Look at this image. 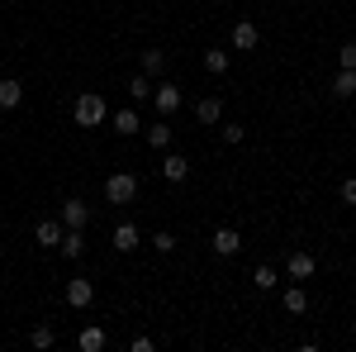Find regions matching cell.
<instances>
[{"label": "cell", "mask_w": 356, "mask_h": 352, "mask_svg": "<svg viewBox=\"0 0 356 352\" xmlns=\"http://www.w3.org/2000/svg\"><path fill=\"white\" fill-rule=\"evenodd\" d=\"M72 114H76V129H100V124L110 119V100H105L100 91H81L76 105H72Z\"/></svg>", "instance_id": "cell-1"}, {"label": "cell", "mask_w": 356, "mask_h": 352, "mask_svg": "<svg viewBox=\"0 0 356 352\" xmlns=\"http://www.w3.org/2000/svg\"><path fill=\"white\" fill-rule=\"evenodd\" d=\"M134 195H138L134 171H114L110 181H105V200H110V205H134Z\"/></svg>", "instance_id": "cell-2"}, {"label": "cell", "mask_w": 356, "mask_h": 352, "mask_svg": "<svg viewBox=\"0 0 356 352\" xmlns=\"http://www.w3.org/2000/svg\"><path fill=\"white\" fill-rule=\"evenodd\" d=\"M186 105V95H181V86L176 82H152V109H157V114H176V109Z\"/></svg>", "instance_id": "cell-3"}, {"label": "cell", "mask_w": 356, "mask_h": 352, "mask_svg": "<svg viewBox=\"0 0 356 352\" xmlns=\"http://www.w3.org/2000/svg\"><path fill=\"white\" fill-rule=\"evenodd\" d=\"M318 271V262H314V252H304V247H295L290 257H285V281H309Z\"/></svg>", "instance_id": "cell-4"}, {"label": "cell", "mask_w": 356, "mask_h": 352, "mask_svg": "<svg viewBox=\"0 0 356 352\" xmlns=\"http://www.w3.org/2000/svg\"><path fill=\"white\" fill-rule=\"evenodd\" d=\"M228 43H233V53H252V48L261 43V29L252 24V20H238V24H233V38H228Z\"/></svg>", "instance_id": "cell-5"}, {"label": "cell", "mask_w": 356, "mask_h": 352, "mask_svg": "<svg viewBox=\"0 0 356 352\" xmlns=\"http://www.w3.org/2000/svg\"><path fill=\"white\" fill-rule=\"evenodd\" d=\"M209 247H214L219 257H238V252H243V234H238V229H214Z\"/></svg>", "instance_id": "cell-6"}, {"label": "cell", "mask_w": 356, "mask_h": 352, "mask_svg": "<svg viewBox=\"0 0 356 352\" xmlns=\"http://www.w3.org/2000/svg\"><path fill=\"white\" fill-rule=\"evenodd\" d=\"M162 176L171 181V186H181V181L191 176V158H186V153H166L162 158Z\"/></svg>", "instance_id": "cell-7"}, {"label": "cell", "mask_w": 356, "mask_h": 352, "mask_svg": "<svg viewBox=\"0 0 356 352\" xmlns=\"http://www.w3.org/2000/svg\"><path fill=\"white\" fill-rule=\"evenodd\" d=\"M62 296H67V305H72V309H90V300H95V286L76 276V281H67V291H62Z\"/></svg>", "instance_id": "cell-8"}, {"label": "cell", "mask_w": 356, "mask_h": 352, "mask_svg": "<svg viewBox=\"0 0 356 352\" xmlns=\"http://www.w3.org/2000/svg\"><path fill=\"white\" fill-rule=\"evenodd\" d=\"M62 234H67V224H62V219H38V229H33L38 247H57V243H62Z\"/></svg>", "instance_id": "cell-9"}, {"label": "cell", "mask_w": 356, "mask_h": 352, "mask_svg": "<svg viewBox=\"0 0 356 352\" xmlns=\"http://www.w3.org/2000/svg\"><path fill=\"white\" fill-rule=\"evenodd\" d=\"M105 343H110V333H105L100 324H86L81 333H76V348L81 352H105Z\"/></svg>", "instance_id": "cell-10"}, {"label": "cell", "mask_w": 356, "mask_h": 352, "mask_svg": "<svg viewBox=\"0 0 356 352\" xmlns=\"http://www.w3.org/2000/svg\"><path fill=\"white\" fill-rule=\"evenodd\" d=\"M138 72H143V77H152V82H162V72H166V53H162V48H147V53L138 57Z\"/></svg>", "instance_id": "cell-11"}, {"label": "cell", "mask_w": 356, "mask_h": 352, "mask_svg": "<svg viewBox=\"0 0 356 352\" xmlns=\"http://www.w3.org/2000/svg\"><path fill=\"white\" fill-rule=\"evenodd\" d=\"M195 119H200V124H219L223 119V100L219 95H200V100H195Z\"/></svg>", "instance_id": "cell-12"}, {"label": "cell", "mask_w": 356, "mask_h": 352, "mask_svg": "<svg viewBox=\"0 0 356 352\" xmlns=\"http://www.w3.org/2000/svg\"><path fill=\"white\" fill-rule=\"evenodd\" d=\"M280 305H285L290 314H304V309H309V291H304V281H290L285 296H280Z\"/></svg>", "instance_id": "cell-13"}, {"label": "cell", "mask_w": 356, "mask_h": 352, "mask_svg": "<svg viewBox=\"0 0 356 352\" xmlns=\"http://www.w3.org/2000/svg\"><path fill=\"white\" fill-rule=\"evenodd\" d=\"M57 219H62L67 229H86V219H90V210H86L81 200H67V205L57 210Z\"/></svg>", "instance_id": "cell-14"}, {"label": "cell", "mask_w": 356, "mask_h": 352, "mask_svg": "<svg viewBox=\"0 0 356 352\" xmlns=\"http://www.w3.org/2000/svg\"><path fill=\"white\" fill-rule=\"evenodd\" d=\"M138 243H143L138 224H119V229H114V252H134Z\"/></svg>", "instance_id": "cell-15"}, {"label": "cell", "mask_w": 356, "mask_h": 352, "mask_svg": "<svg viewBox=\"0 0 356 352\" xmlns=\"http://www.w3.org/2000/svg\"><path fill=\"white\" fill-rule=\"evenodd\" d=\"M57 252L76 262V257L86 252V234H81V229H67V234H62V243H57Z\"/></svg>", "instance_id": "cell-16"}, {"label": "cell", "mask_w": 356, "mask_h": 352, "mask_svg": "<svg viewBox=\"0 0 356 352\" xmlns=\"http://www.w3.org/2000/svg\"><path fill=\"white\" fill-rule=\"evenodd\" d=\"M228 62H233L228 48H204V72H209V77H223V72H228Z\"/></svg>", "instance_id": "cell-17"}, {"label": "cell", "mask_w": 356, "mask_h": 352, "mask_svg": "<svg viewBox=\"0 0 356 352\" xmlns=\"http://www.w3.org/2000/svg\"><path fill=\"white\" fill-rule=\"evenodd\" d=\"M19 100H24V86L15 77H0V109H15Z\"/></svg>", "instance_id": "cell-18"}, {"label": "cell", "mask_w": 356, "mask_h": 352, "mask_svg": "<svg viewBox=\"0 0 356 352\" xmlns=\"http://www.w3.org/2000/svg\"><path fill=\"white\" fill-rule=\"evenodd\" d=\"M332 91H337L342 100H352V95H356V67H337V77H332Z\"/></svg>", "instance_id": "cell-19"}, {"label": "cell", "mask_w": 356, "mask_h": 352, "mask_svg": "<svg viewBox=\"0 0 356 352\" xmlns=\"http://www.w3.org/2000/svg\"><path fill=\"white\" fill-rule=\"evenodd\" d=\"M143 134H147V143H152L157 153H166V148H171V124H166V119H157V124H147Z\"/></svg>", "instance_id": "cell-20"}, {"label": "cell", "mask_w": 356, "mask_h": 352, "mask_svg": "<svg viewBox=\"0 0 356 352\" xmlns=\"http://www.w3.org/2000/svg\"><path fill=\"white\" fill-rule=\"evenodd\" d=\"M114 134H143L138 109H114Z\"/></svg>", "instance_id": "cell-21"}, {"label": "cell", "mask_w": 356, "mask_h": 352, "mask_svg": "<svg viewBox=\"0 0 356 352\" xmlns=\"http://www.w3.org/2000/svg\"><path fill=\"white\" fill-rule=\"evenodd\" d=\"M124 91H129V100H138V105H143V100H152V77H143V72H138V77H129V86H124Z\"/></svg>", "instance_id": "cell-22"}, {"label": "cell", "mask_w": 356, "mask_h": 352, "mask_svg": "<svg viewBox=\"0 0 356 352\" xmlns=\"http://www.w3.org/2000/svg\"><path fill=\"white\" fill-rule=\"evenodd\" d=\"M252 286H257V291H275V286H280V271L261 262V267L252 271Z\"/></svg>", "instance_id": "cell-23"}, {"label": "cell", "mask_w": 356, "mask_h": 352, "mask_svg": "<svg viewBox=\"0 0 356 352\" xmlns=\"http://www.w3.org/2000/svg\"><path fill=\"white\" fill-rule=\"evenodd\" d=\"M29 343H33V348H38V352H48V348H53V343H57L53 324H38V328H33V333H29Z\"/></svg>", "instance_id": "cell-24"}, {"label": "cell", "mask_w": 356, "mask_h": 352, "mask_svg": "<svg viewBox=\"0 0 356 352\" xmlns=\"http://www.w3.org/2000/svg\"><path fill=\"white\" fill-rule=\"evenodd\" d=\"M219 138L228 143V148H238V143L247 138V129H243V124H223V119H219Z\"/></svg>", "instance_id": "cell-25"}, {"label": "cell", "mask_w": 356, "mask_h": 352, "mask_svg": "<svg viewBox=\"0 0 356 352\" xmlns=\"http://www.w3.org/2000/svg\"><path fill=\"white\" fill-rule=\"evenodd\" d=\"M152 247H157V252H176V234L157 229V234H152Z\"/></svg>", "instance_id": "cell-26"}, {"label": "cell", "mask_w": 356, "mask_h": 352, "mask_svg": "<svg viewBox=\"0 0 356 352\" xmlns=\"http://www.w3.org/2000/svg\"><path fill=\"white\" fill-rule=\"evenodd\" d=\"M337 195H342V205H352V210H356V176H342Z\"/></svg>", "instance_id": "cell-27"}, {"label": "cell", "mask_w": 356, "mask_h": 352, "mask_svg": "<svg viewBox=\"0 0 356 352\" xmlns=\"http://www.w3.org/2000/svg\"><path fill=\"white\" fill-rule=\"evenodd\" d=\"M337 67H356V43H342V53H337Z\"/></svg>", "instance_id": "cell-28"}]
</instances>
